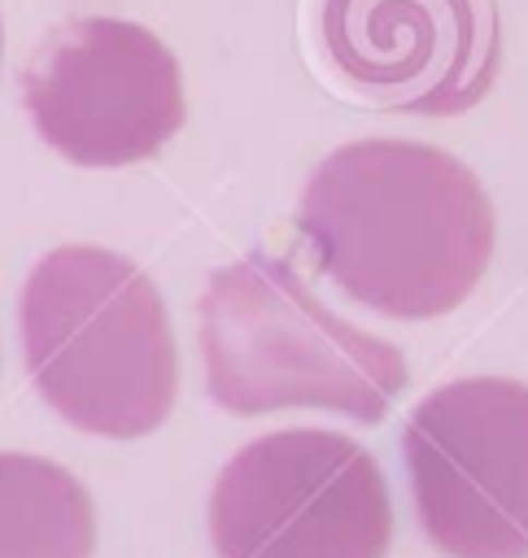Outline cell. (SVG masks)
I'll return each instance as SVG.
<instances>
[{"mask_svg": "<svg viewBox=\"0 0 528 558\" xmlns=\"http://www.w3.org/2000/svg\"><path fill=\"white\" fill-rule=\"evenodd\" d=\"M323 52L371 105L454 118L497 78L493 0H323Z\"/></svg>", "mask_w": 528, "mask_h": 558, "instance_id": "7", "label": "cell"}, {"mask_svg": "<svg viewBox=\"0 0 528 558\" xmlns=\"http://www.w3.org/2000/svg\"><path fill=\"white\" fill-rule=\"evenodd\" d=\"M401 458L423 536L445 558H528V384L471 375L406 418Z\"/></svg>", "mask_w": 528, "mask_h": 558, "instance_id": "5", "label": "cell"}, {"mask_svg": "<svg viewBox=\"0 0 528 558\" xmlns=\"http://www.w3.org/2000/svg\"><path fill=\"white\" fill-rule=\"evenodd\" d=\"M205 392L227 414L327 410L375 423L406 388L397 344L323 305L292 262L244 253L201 296Z\"/></svg>", "mask_w": 528, "mask_h": 558, "instance_id": "3", "label": "cell"}, {"mask_svg": "<svg viewBox=\"0 0 528 558\" xmlns=\"http://www.w3.org/2000/svg\"><path fill=\"white\" fill-rule=\"evenodd\" d=\"M96 506L79 475L35 453H0V558H92Z\"/></svg>", "mask_w": 528, "mask_h": 558, "instance_id": "8", "label": "cell"}, {"mask_svg": "<svg viewBox=\"0 0 528 558\" xmlns=\"http://www.w3.org/2000/svg\"><path fill=\"white\" fill-rule=\"evenodd\" d=\"M0 48H4V26H0Z\"/></svg>", "mask_w": 528, "mask_h": 558, "instance_id": "9", "label": "cell"}, {"mask_svg": "<svg viewBox=\"0 0 528 558\" xmlns=\"http://www.w3.org/2000/svg\"><path fill=\"white\" fill-rule=\"evenodd\" d=\"M218 558H388L393 501L380 462L323 427L236 449L209 493Z\"/></svg>", "mask_w": 528, "mask_h": 558, "instance_id": "4", "label": "cell"}, {"mask_svg": "<svg viewBox=\"0 0 528 558\" xmlns=\"http://www.w3.org/2000/svg\"><path fill=\"white\" fill-rule=\"evenodd\" d=\"M22 357L39 397L79 432L140 440L179 392V353L153 279L100 244L44 253L17 301Z\"/></svg>", "mask_w": 528, "mask_h": 558, "instance_id": "2", "label": "cell"}, {"mask_svg": "<svg viewBox=\"0 0 528 558\" xmlns=\"http://www.w3.org/2000/svg\"><path fill=\"white\" fill-rule=\"evenodd\" d=\"M22 105L48 148L92 170L148 161L188 113L175 52L127 17L52 26L22 74Z\"/></svg>", "mask_w": 528, "mask_h": 558, "instance_id": "6", "label": "cell"}, {"mask_svg": "<svg viewBox=\"0 0 528 558\" xmlns=\"http://www.w3.org/2000/svg\"><path fill=\"white\" fill-rule=\"evenodd\" d=\"M297 231L319 270L388 318H441L493 257V205L480 179L419 140H353L305 179Z\"/></svg>", "mask_w": 528, "mask_h": 558, "instance_id": "1", "label": "cell"}]
</instances>
